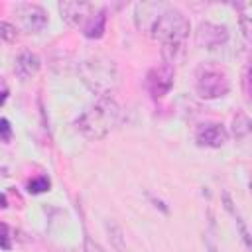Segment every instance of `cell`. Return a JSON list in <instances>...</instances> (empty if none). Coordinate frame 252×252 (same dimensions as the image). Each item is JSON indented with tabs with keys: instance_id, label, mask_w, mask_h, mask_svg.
Returning <instances> with one entry per match:
<instances>
[{
	"instance_id": "6da1fadb",
	"label": "cell",
	"mask_w": 252,
	"mask_h": 252,
	"mask_svg": "<svg viewBox=\"0 0 252 252\" xmlns=\"http://www.w3.org/2000/svg\"><path fill=\"white\" fill-rule=\"evenodd\" d=\"M191 32V24L183 12L177 8L161 10L154 22L150 24V35L161 43V57L163 63L175 65L185 51V39Z\"/></svg>"
},
{
	"instance_id": "7a4b0ae2",
	"label": "cell",
	"mask_w": 252,
	"mask_h": 252,
	"mask_svg": "<svg viewBox=\"0 0 252 252\" xmlns=\"http://www.w3.org/2000/svg\"><path fill=\"white\" fill-rule=\"evenodd\" d=\"M118 122L120 106L116 100L112 96H98V100L75 120V128L89 140H102Z\"/></svg>"
},
{
	"instance_id": "3957f363",
	"label": "cell",
	"mask_w": 252,
	"mask_h": 252,
	"mask_svg": "<svg viewBox=\"0 0 252 252\" xmlns=\"http://www.w3.org/2000/svg\"><path fill=\"white\" fill-rule=\"evenodd\" d=\"M195 91L201 98H220L230 91V79L224 67L215 61H203L195 69Z\"/></svg>"
},
{
	"instance_id": "277c9868",
	"label": "cell",
	"mask_w": 252,
	"mask_h": 252,
	"mask_svg": "<svg viewBox=\"0 0 252 252\" xmlns=\"http://www.w3.org/2000/svg\"><path fill=\"white\" fill-rule=\"evenodd\" d=\"M81 75H83L85 85L98 96H110V93L114 91L118 83V75H116L112 61H106L102 57H93V59L83 61Z\"/></svg>"
},
{
	"instance_id": "5b68a950",
	"label": "cell",
	"mask_w": 252,
	"mask_h": 252,
	"mask_svg": "<svg viewBox=\"0 0 252 252\" xmlns=\"http://www.w3.org/2000/svg\"><path fill=\"white\" fill-rule=\"evenodd\" d=\"M14 14L18 16V22L26 32L39 33L47 26V14L41 6L32 4V2H20L14 6Z\"/></svg>"
},
{
	"instance_id": "8992f818",
	"label": "cell",
	"mask_w": 252,
	"mask_h": 252,
	"mask_svg": "<svg viewBox=\"0 0 252 252\" xmlns=\"http://www.w3.org/2000/svg\"><path fill=\"white\" fill-rule=\"evenodd\" d=\"M173 77H175V69L171 65H167V63L152 67L148 71V75H146V87H148L150 94L154 98L165 96L173 87Z\"/></svg>"
},
{
	"instance_id": "52a82bcc",
	"label": "cell",
	"mask_w": 252,
	"mask_h": 252,
	"mask_svg": "<svg viewBox=\"0 0 252 252\" xmlns=\"http://www.w3.org/2000/svg\"><path fill=\"white\" fill-rule=\"evenodd\" d=\"M96 12H98V6H94L93 2H59L61 18L75 28H85Z\"/></svg>"
},
{
	"instance_id": "ba28073f",
	"label": "cell",
	"mask_w": 252,
	"mask_h": 252,
	"mask_svg": "<svg viewBox=\"0 0 252 252\" xmlns=\"http://www.w3.org/2000/svg\"><path fill=\"white\" fill-rule=\"evenodd\" d=\"M195 140L199 146L205 148H220L228 142V132L220 122H207L197 128Z\"/></svg>"
},
{
	"instance_id": "9c48e42d",
	"label": "cell",
	"mask_w": 252,
	"mask_h": 252,
	"mask_svg": "<svg viewBox=\"0 0 252 252\" xmlns=\"http://www.w3.org/2000/svg\"><path fill=\"white\" fill-rule=\"evenodd\" d=\"M228 39V30L226 26H219L213 22H201L199 32H197V43L205 49H215Z\"/></svg>"
},
{
	"instance_id": "30bf717a",
	"label": "cell",
	"mask_w": 252,
	"mask_h": 252,
	"mask_svg": "<svg viewBox=\"0 0 252 252\" xmlns=\"http://www.w3.org/2000/svg\"><path fill=\"white\" fill-rule=\"evenodd\" d=\"M41 67V61L35 53L32 51H22L18 57H16V65H14V71L20 79H32Z\"/></svg>"
},
{
	"instance_id": "8fae6325",
	"label": "cell",
	"mask_w": 252,
	"mask_h": 252,
	"mask_svg": "<svg viewBox=\"0 0 252 252\" xmlns=\"http://www.w3.org/2000/svg\"><path fill=\"white\" fill-rule=\"evenodd\" d=\"M222 201H224V209H226L228 215L234 219V222H236V226H238V230H240V236H242V240H244V246L250 248V232H248V226H246V222H244L240 211L234 207V203H232V199H230L228 193H222Z\"/></svg>"
},
{
	"instance_id": "7c38bea8",
	"label": "cell",
	"mask_w": 252,
	"mask_h": 252,
	"mask_svg": "<svg viewBox=\"0 0 252 252\" xmlns=\"http://www.w3.org/2000/svg\"><path fill=\"white\" fill-rule=\"evenodd\" d=\"M104 26H106V14H104V10H100L98 8V12L89 20V24L83 28V33H85V37H89V39H98V37H102V33H104Z\"/></svg>"
},
{
	"instance_id": "4fadbf2b",
	"label": "cell",
	"mask_w": 252,
	"mask_h": 252,
	"mask_svg": "<svg viewBox=\"0 0 252 252\" xmlns=\"http://www.w3.org/2000/svg\"><path fill=\"white\" fill-rule=\"evenodd\" d=\"M106 232H108V238L114 246L116 252H126V244H124V234H122V228L116 224V222H106Z\"/></svg>"
},
{
	"instance_id": "5bb4252c",
	"label": "cell",
	"mask_w": 252,
	"mask_h": 252,
	"mask_svg": "<svg viewBox=\"0 0 252 252\" xmlns=\"http://www.w3.org/2000/svg\"><path fill=\"white\" fill-rule=\"evenodd\" d=\"M232 132H234L236 138H246L248 136V132H250V120H248V116L244 112H238L234 116V120H232Z\"/></svg>"
},
{
	"instance_id": "9a60e30c",
	"label": "cell",
	"mask_w": 252,
	"mask_h": 252,
	"mask_svg": "<svg viewBox=\"0 0 252 252\" xmlns=\"http://www.w3.org/2000/svg\"><path fill=\"white\" fill-rule=\"evenodd\" d=\"M0 39L6 41V43L18 41V30L8 22H0Z\"/></svg>"
},
{
	"instance_id": "2e32d148",
	"label": "cell",
	"mask_w": 252,
	"mask_h": 252,
	"mask_svg": "<svg viewBox=\"0 0 252 252\" xmlns=\"http://www.w3.org/2000/svg\"><path fill=\"white\" fill-rule=\"evenodd\" d=\"M49 189V179L45 177V175H41V177H37V179H32L30 183H28V191L30 193H43V191H47Z\"/></svg>"
},
{
	"instance_id": "e0dca14e",
	"label": "cell",
	"mask_w": 252,
	"mask_h": 252,
	"mask_svg": "<svg viewBox=\"0 0 252 252\" xmlns=\"http://www.w3.org/2000/svg\"><path fill=\"white\" fill-rule=\"evenodd\" d=\"M0 248L2 250L12 248V236H10V228L6 222H0Z\"/></svg>"
},
{
	"instance_id": "ac0fdd59",
	"label": "cell",
	"mask_w": 252,
	"mask_h": 252,
	"mask_svg": "<svg viewBox=\"0 0 252 252\" xmlns=\"http://www.w3.org/2000/svg\"><path fill=\"white\" fill-rule=\"evenodd\" d=\"M83 248H85V252H106L98 242H94L91 236H85L83 238Z\"/></svg>"
},
{
	"instance_id": "d6986e66",
	"label": "cell",
	"mask_w": 252,
	"mask_h": 252,
	"mask_svg": "<svg viewBox=\"0 0 252 252\" xmlns=\"http://www.w3.org/2000/svg\"><path fill=\"white\" fill-rule=\"evenodd\" d=\"M10 138H12V126H10V122L6 118H0V140L10 142Z\"/></svg>"
},
{
	"instance_id": "ffe728a7",
	"label": "cell",
	"mask_w": 252,
	"mask_h": 252,
	"mask_svg": "<svg viewBox=\"0 0 252 252\" xmlns=\"http://www.w3.org/2000/svg\"><path fill=\"white\" fill-rule=\"evenodd\" d=\"M207 252H217V244L213 240V234H209V238H207Z\"/></svg>"
},
{
	"instance_id": "44dd1931",
	"label": "cell",
	"mask_w": 252,
	"mask_h": 252,
	"mask_svg": "<svg viewBox=\"0 0 252 252\" xmlns=\"http://www.w3.org/2000/svg\"><path fill=\"white\" fill-rule=\"evenodd\" d=\"M6 205H8V203H6V197H4V195H0V207H2V209H4V207H6Z\"/></svg>"
},
{
	"instance_id": "7402d4cb",
	"label": "cell",
	"mask_w": 252,
	"mask_h": 252,
	"mask_svg": "<svg viewBox=\"0 0 252 252\" xmlns=\"http://www.w3.org/2000/svg\"><path fill=\"white\" fill-rule=\"evenodd\" d=\"M6 96H8V93H6V91H4V93H0V104L6 100Z\"/></svg>"
}]
</instances>
